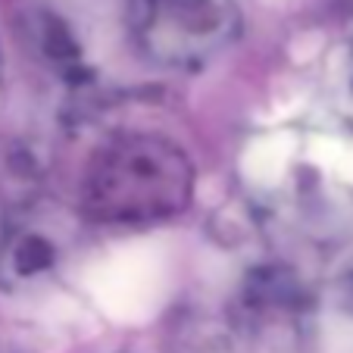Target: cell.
<instances>
[{
	"mask_svg": "<svg viewBox=\"0 0 353 353\" xmlns=\"http://www.w3.org/2000/svg\"><path fill=\"white\" fill-rule=\"evenodd\" d=\"M194 188L197 169L181 144L154 132H122L91 154L79 207L97 225L144 228L185 213Z\"/></svg>",
	"mask_w": 353,
	"mask_h": 353,
	"instance_id": "1",
	"label": "cell"
},
{
	"mask_svg": "<svg viewBox=\"0 0 353 353\" xmlns=\"http://www.w3.org/2000/svg\"><path fill=\"white\" fill-rule=\"evenodd\" d=\"M244 16L238 0H138V44L150 60L194 69L238 41Z\"/></svg>",
	"mask_w": 353,
	"mask_h": 353,
	"instance_id": "2",
	"label": "cell"
},
{
	"mask_svg": "<svg viewBox=\"0 0 353 353\" xmlns=\"http://www.w3.org/2000/svg\"><path fill=\"white\" fill-rule=\"evenodd\" d=\"M57 269V244L38 228H19L0 250V275L13 285H32Z\"/></svg>",
	"mask_w": 353,
	"mask_h": 353,
	"instance_id": "3",
	"label": "cell"
},
{
	"mask_svg": "<svg viewBox=\"0 0 353 353\" xmlns=\"http://www.w3.org/2000/svg\"><path fill=\"white\" fill-rule=\"evenodd\" d=\"M34 32H38L41 54H44L50 63H60V66H66V63H79L81 47H79V41H75L72 28H69L60 16L38 13L34 16Z\"/></svg>",
	"mask_w": 353,
	"mask_h": 353,
	"instance_id": "4",
	"label": "cell"
},
{
	"mask_svg": "<svg viewBox=\"0 0 353 353\" xmlns=\"http://www.w3.org/2000/svg\"><path fill=\"white\" fill-rule=\"evenodd\" d=\"M334 297H338V307L344 310V313H350V316H353V269H347V272L338 279Z\"/></svg>",
	"mask_w": 353,
	"mask_h": 353,
	"instance_id": "5",
	"label": "cell"
}]
</instances>
